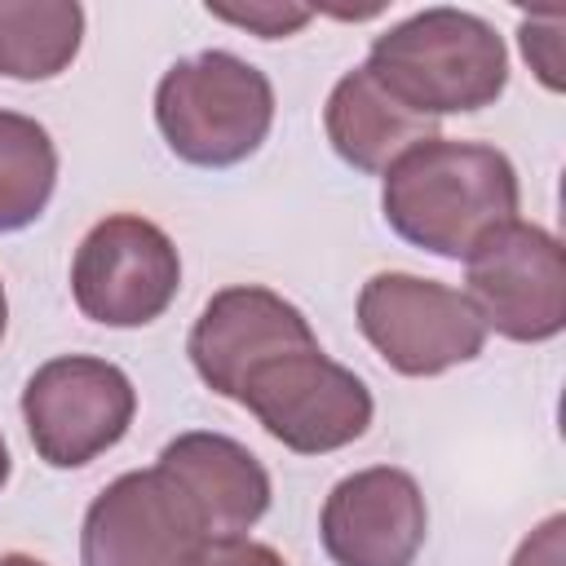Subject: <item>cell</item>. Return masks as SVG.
I'll list each match as a JSON object with an SVG mask.
<instances>
[{
	"label": "cell",
	"instance_id": "cell-1",
	"mask_svg": "<svg viewBox=\"0 0 566 566\" xmlns=\"http://www.w3.org/2000/svg\"><path fill=\"white\" fill-rule=\"evenodd\" d=\"M522 186L504 150L429 137L385 168L380 212L389 230L433 256L464 261L491 230L517 217Z\"/></svg>",
	"mask_w": 566,
	"mask_h": 566
},
{
	"label": "cell",
	"instance_id": "cell-2",
	"mask_svg": "<svg viewBox=\"0 0 566 566\" xmlns=\"http://www.w3.org/2000/svg\"><path fill=\"white\" fill-rule=\"evenodd\" d=\"M367 75L424 119L491 106L509 84L504 35L464 9H420L394 22L367 49Z\"/></svg>",
	"mask_w": 566,
	"mask_h": 566
},
{
	"label": "cell",
	"instance_id": "cell-3",
	"mask_svg": "<svg viewBox=\"0 0 566 566\" xmlns=\"http://www.w3.org/2000/svg\"><path fill=\"white\" fill-rule=\"evenodd\" d=\"M155 124L190 168H234L261 150L274 124V84L226 49L172 62L155 84Z\"/></svg>",
	"mask_w": 566,
	"mask_h": 566
},
{
	"label": "cell",
	"instance_id": "cell-4",
	"mask_svg": "<svg viewBox=\"0 0 566 566\" xmlns=\"http://www.w3.org/2000/svg\"><path fill=\"white\" fill-rule=\"evenodd\" d=\"M234 402L248 407L256 424L296 455L340 451L358 442L376 416V402L363 376L327 358L318 340L256 363L243 376Z\"/></svg>",
	"mask_w": 566,
	"mask_h": 566
},
{
	"label": "cell",
	"instance_id": "cell-5",
	"mask_svg": "<svg viewBox=\"0 0 566 566\" xmlns=\"http://www.w3.org/2000/svg\"><path fill=\"white\" fill-rule=\"evenodd\" d=\"M358 332L398 376L424 380L460 363H473L486 345V327L469 296L451 283L407 270H380L358 292Z\"/></svg>",
	"mask_w": 566,
	"mask_h": 566
},
{
	"label": "cell",
	"instance_id": "cell-6",
	"mask_svg": "<svg viewBox=\"0 0 566 566\" xmlns=\"http://www.w3.org/2000/svg\"><path fill=\"white\" fill-rule=\"evenodd\" d=\"M464 296L482 327L544 345L566 327V256L553 230L535 221H504L464 256Z\"/></svg>",
	"mask_w": 566,
	"mask_h": 566
},
{
	"label": "cell",
	"instance_id": "cell-7",
	"mask_svg": "<svg viewBox=\"0 0 566 566\" xmlns=\"http://www.w3.org/2000/svg\"><path fill=\"white\" fill-rule=\"evenodd\" d=\"M137 416V389L124 367L93 354L40 363L22 389V420L49 469H80L124 442Z\"/></svg>",
	"mask_w": 566,
	"mask_h": 566
},
{
	"label": "cell",
	"instance_id": "cell-8",
	"mask_svg": "<svg viewBox=\"0 0 566 566\" xmlns=\"http://www.w3.org/2000/svg\"><path fill=\"white\" fill-rule=\"evenodd\" d=\"M181 287V256L164 226L137 212L102 217L75 248L71 296L102 327L155 323Z\"/></svg>",
	"mask_w": 566,
	"mask_h": 566
},
{
	"label": "cell",
	"instance_id": "cell-9",
	"mask_svg": "<svg viewBox=\"0 0 566 566\" xmlns=\"http://www.w3.org/2000/svg\"><path fill=\"white\" fill-rule=\"evenodd\" d=\"M203 544L195 509L155 464L106 482L80 526L84 566H195Z\"/></svg>",
	"mask_w": 566,
	"mask_h": 566
},
{
	"label": "cell",
	"instance_id": "cell-10",
	"mask_svg": "<svg viewBox=\"0 0 566 566\" xmlns=\"http://www.w3.org/2000/svg\"><path fill=\"white\" fill-rule=\"evenodd\" d=\"M429 535V504L407 469L371 464L340 478L318 513V539L336 566H411Z\"/></svg>",
	"mask_w": 566,
	"mask_h": 566
},
{
	"label": "cell",
	"instance_id": "cell-11",
	"mask_svg": "<svg viewBox=\"0 0 566 566\" xmlns=\"http://www.w3.org/2000/svg\"><path fill=\"white\" fill-rule=\"evenodd\" d=\"M314 327L310 318L283 301L279 292L261 287V283H234V287H221L208 296V305L199 310L195 327H190V340H186V354L199 371V380L217 394V398H230L239 394L243 376L283 354V349H296V345H314Z\"/></svg>",
	"mask_w": 566,
	"mask_h": 566
},
{
	"label": "cell",
	"instance_id": "cell-12",
	"mask_svg": "<svg viewBox=\"0 0 566 566\" xmlns=\"http://www.w3.org/2000/svg\"><path fill=\"white\" fill-rule=\"evenodd\" d=\"M155 469L186 495L208 539L248 535L270 509V473L265 464L234 438L212 429L177 433Z\"/></svg>",
	"mask_w": 566,
	"mask_h": 566
},
{
	"label": "cell",
	"instance_id": "cell-13",
	"mask_svg": "<svg viewBox=\"0 0 566 566\" xmlns=\"http://www.w3.org/2000/svg\"><path fill=\"white\" fill-rule=\"evenodd\" d=\"M323 128H327L332 150L354 172H367V177H385V168L398 155L438 137V124L394 102L367 75V66H354L332 84L327 106H323Z\"/></svg>",
	"mask_w": 566,
	"mask_h": 566
},
{
	"label": "cell",
	"instance_id": "cell-14",
	"mask_svg": "<svg viewBox=\"0 0 566 566\" xmlns=\"http://www.w3.org/2000/svg\"><path fill=\"white\" fill-rule=\"evenodd\" d=\"M84 44V9L75 0H0V75L53 80Z\"/></svg>",
	"mask_w": 566,
	"mask_h": 566
},
{
	"label": "cell",
	"instance_id": "cell-15",
	"mask_svg": "<svg viewBox=\"0 0 566 566\" xmlns=\"http://www.w3.org/2000/svg\"><path fill=\"white\" fill-rule=\"evenodd\" d=\"M57 186V146L31 115L0 106V234H18L49 208Z\"/></svg>",
	"mask_w": 566,
	"mask_h": 566
},
{
	"label": "cell",
	"instance_id": "cell-16",
	"mask_svg": "<svg viewBox=\"0 0 566 566\" xmlns=\"http://www.w3.org/2000/svg\"><path fill=\"white\" fill-rule=\"evenodd\" d=\"M208 13L217 22H230V27H243L261 40H283L292 31H301L314 9L310 4H292V0H261V4H208Z\"/></svg>",
	"mask_w": 566,
	"mask_h": 566
},
{
	"label": "cell",
	"instance_id": "cell-17",
	"mask_svg": "<svg viewBox=\"0 0 566 566\" xmlns=\"http://www.w3.org/2000/svg\"><path fill=\"white\" fill-rule=\"evenodd\" d=\"M562 31H566L562 13L522 18V27H517V40H522V53H526L531 71H535L539 84L553 88V93H562V84H566V75H562V66H566V62H562V57H566V40H562Z\"/></svg>",
	"mask_w": 566,
	"mask_h": 566
},
{
	"label": "cell",
	"instance_id": "cell-18",
	"mask_svg": "<svg viewBox=\"0 0 566 566\" xmlns=\"http://www.w3.org/2000/svg\"><path fill=\"white\" fill-rule=\"evenodd\" d=\"M509 566H566V513H548L513 553Z\"/></svg>",
	"mask_w": 566,
	"mask_h": 566
},
{
	"label": "cell",
	"instance_id": "cell-19",
	"mask_svg": "<svg viewBox=\"0 0 566 566\" xmlns=\"http://www.w3.org/2000/svg\"><path fill=\"white\" fill-rule=\"evenodd\" d=\"M195 566H287V562L279 548L248 539V535H234V539H208L199 548Z\"/></svg>",
	"mask_w": 566,
	"mask_h": 566
},
{
	"label": "cell",
	"instance_id": "cell-20",
	"mask_svg": "<svg viewBox=\"0 0 566 566\" xmlns=\"http://www.w3.org/2000/svg\"><path fill=\"white\" fill-rule=\"evenodd\" d=\"M0 566H49V562H40V557H31V553H4Z\"/></svg>",
	"mask_w": 566,
	"mask_h": 566
},
{
	"label": "cell",
	"instance_id": "cell-21",
	"mask_svg": "<svg viewBox=\"0 0 566 566\" xmlns=\"http://www.w3.org/2000/svg\"><path fill=\"white\" fill-rule=\"evenodd\" d=\"M9 473H13V460H9V447H4V433H0V491H4Z\"/></svg>",
	"mask_w": 566,
	"mask_h": 566
},
{
	"label": "cell",
	"instance_id": "cell-22",
	"mask_svg": "<svg viewBox=\"0 0 566 566\" xmlns=\"http://www.w3.org/2000/svg\"><path fill=\"white\" fill-rule=\"evenodd\" d=\"M4 327H9V296H4V283H0V336H4Z\"/></svg>",
	"mask_w": 566,
	"mask_h": 566
}]
</instances>
